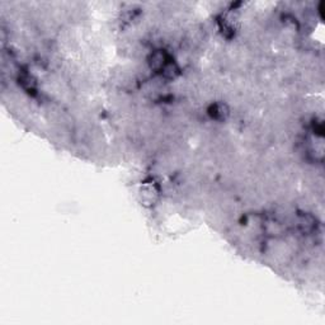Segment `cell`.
<instances>
[{"instance_id": "obj_1", "label": "cell", "mask_w": 325, "mask_h": 325, "mask_svg": "<svg viewBox=\"0 0 325 325\" xmlns=\"http://www.w3.org/2000/svg\"><path fill=\"white\" fill-rule=\"evenodd\" d=\"M170 60H172V59H170V56L166 54L165 51H155L153 55H151V58H150L149 60V64L151 69L162 73V69L165 67V65L168 64Z\"/></svg>"}, {"instance_id": "obj_2", "label": "cell", "mask_w": 325, "mask_h": 325, "mask_svg": "<svg viewBox=\"0 0 325 325\" xmlns=\"http://www.w3.org/2000/svg\"><path fill=\"white\" fill-rule=\"evenodd\" d=\"M208 115L212 118L217 120V121H221V120H225L229 115V108H227L226 104L223 103H215L210 107L208 109Z\"/></svg>"}]
</instances>
